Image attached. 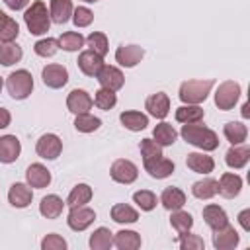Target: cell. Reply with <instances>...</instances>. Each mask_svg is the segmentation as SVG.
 <instances>
[{"mask_svg":"<svg viewBox=\"0 0 250 250\" xmlns=\"http://www.w3.org/2000/svg\"><path fill=\"white\" fill-rule=\"evenodd\" d=\"M182 139L188 143V145H193L197 148H201L203 152H211L219 146V137L213 129L201 125L199 121L197 123H184L182 131H180Z\"/></svg>","mask_w":250,"mask_h":250,"instance_id":"obj_1","label":"cell"},{"mask_svg":"<svg viewBox=\"0 0 250 250\" xmlns=\"http://www.w3.org/2000/svg\"><path fill=\"white\" fill-rule=\"evenodd\" d=\"M23 21L31 35H43L51 27V14L47 12V4L41 0L31 2V6L23 14Z\"/></svg>","mask_w":250,"mask_h":250,"instance_id":"obj_2","label":"cell"},{"mask_svg":"<svg viewBox=\"0 0 250 250\" xmlns=\"http://www.w3.org/2000/svg\"><path fill=\"white\" fill-rule=\"evenodd\" d=\"M213 84H215V80H211V78H205V80H186V82L180 84L178 96H180V100L184 104H195V105H199L201 102L207 100Z\"/></svg>","mask_w":250,"mask_h":250,"instance_id":"obj_3","label":"cell"},{"mask_svg":"<svg viewBox=\"0 0 250 250\" xmlns=\"http://www.w3.org/2000/svg\"><path fill=\"white\" fill-rule=\"evenodd\" d=\"M6 88H8V94L14 100L29 98V94L33 92V76H31V72L25 70V68H20V70L12 72L6 78Z\"/></svg>","mask_w":250,"mask_h":250,"instance_id":"obj_4","label":"cell"},{"mask_svg":"<svg viewBox=\"0 0 250 250\" xmlns=\"http://www.w3.org/2000/svg\"><path fill=\"white\" fill-rule=\"evenodd\" d=\"M240 84L234 80H225L219 84L217 92H215V105L223 111H229L236 105L238 98H240Z\"/></svg>","mask_w":250,"mask_h":250,"instance_id":"obj_5","label":"cell"},{"mask_svg":"<svg viewBox=\"0 0 250 250\" xmlns=\"http://www.w3.org/2000/svg\"><path fill=\"white\" fill-rule=\"evenodd\" d=\"M96 221V211L86 207V205H76V207H70L68 211V217H66V223L72 230L80 232V230H86L92 223Z\"/></svg>","mask_w":250,"mask_h":250,"instance_id":"obj_6","label":"cell"},{"mask_svg":"<svg viewBox=\"0 0 250 250\" xmlns=\"http://www.w3.org/2000/svg\"><path fill=\"white\" fill-rule=\"evenodd\" d=\"M109 176H111L113 182L129 186V184H133V182L137 180V176H139V168H137L131 160L119 158V160H115V162L111 164V168H109Z\"/></svg>","mask_w":250,"mask_h":250,"instance_id":"obj_7","label":"cell"},{"mask_svg":"<svg viewBox=\"0 0 250 250\" xmlns=\"http://www.w3.org/2000/svg\"><path fill=\"white\" fill-rule=\"evenodd\" d=\"M35 150L41 158L45 160H55L61 152H62V141L55 135V133H45L39 137L37 145H35Z\"/></svg>","mask_w":250,"mask_h":250,"instance_id":"obj_8","label":"cell"},{"mask_svg":"<svg viewBox=\"0 0 250 250\" xmlns=\"http://www.w3.org/2000/svg\"><path fill=\"white\" fill-rule=\"evenodd\" d=\"M41 78H43V84H45L47 88L59 90V88H62V86L68 82V70H66L62 64L51 62V64L43 66V70H41Z\"/></svg>","mask_w":250,"mask_h":250,"instance_id":"obj_9","label":"cell"},{"mask_svg":"<svg viewBox=\"0 0 250 250\" xmlns=\"http://www.w3.org/2000/svg\"><path fill=\"white\" fill-rule=\"evenodd\" d=\"M96 78H98V82H100L102 88H107V90H111V92L121 90L123 84H125L123 72H121L117 66H109V64H104V66L100 68V72L96 74Z\"/></svg>","mask_w":250,"mask_h":250,"instance_id":"obj_10","label":"cell"},{"mask_svg":"<svg viewBox=\"0 0 250 250\" xmlns=\"http://www.w3.org/2000/svg\"><path fill=\"white\" fill-rule=\"evenodd\" d=\"M238 242H240V236L230 225H225L213 230V246L217 250H232L238 246Z\"/></svg>","mask_w":250,"mask_h":250,"instance_id":"obj_11","label":"cell"},{"mask_svg":"<svg viewBox=\"0 0 250 250\" xmlns=\"http://www.w3.org/2000/svg\"><path fill=\"white\" fill-rule=\"evenodd\" d=\"M143 57H145V49L139 45H121L115 51V61L125 68L137 66L143 61Z\"/></svg>","mask_w":250,"mask_h":250,"instance_id":"obj_12","label":"cell"},{"mask_svg":"<svg viewBox=\"0 0 250 250\" xmlns=\"http://www.w3.org/2000/svg\"><path fill=\"white\" fill-rule=\"evenodd\" d=\"M217 186H219L217 188V193L219 195H223L225 199H232L242 189V178L238 174H234V172H225L221 176V180L217 182Z\"/></svg>","mask_w":250,"mask_h":250,"instance_id":"obj_13","label":"cell"},{"mask_svg":"<svg viewBox=\"0 0 250 250\" xmlns=\"http://www.w3.org/2000/svg\"><path fill=\"white\" fill-rule=\"evenodd\" d=\"M33 199V191H31V186L27 184H21V182H16L10 186V191H8V201L12 207L16 209H25Z\"/></svg>","mask_w":250,"mask_h":250,"instance_id":"obj_14","label":"cell"},{"mask_svg":"<svg viewBox=\"0 0 250 250\" xmlns=\"http://www.w3.org/2000/svg\"><path fill=\"white\" fill-rule=\"evenodd\" d=\"M92 105H94L92 96H90L86 90H80V88H74V90L68 94V98H66V107H68V111H72V113H76V115L90 111Z\"/></svg>","mask_w":250,"mask_h":250,"instance_id":"obj_15","label":"cell"},{"mask_svg":"<svg viewBox=\"0 0 250 250\" xmlns=\"http://www.w3.org/2000/svg\"><path fill=\"white\" fill-rule=\"evenodd\" d=\"M145 109L148 111V115H152L156 119H164L168 115V111H170V98H168V94L156 92V94L148 96L146 102H145Z\"/></svg>","mask_w":250,"mask_h":250,"instance_id":"obj_16","label":"cell"},{"mask_svg":"<svg viewBox=\"0 0 250 250\" xmlns=\"http://www.w3.org/2000/svg\"><path fill=\"white\" fill-rule=\"evenodd\" d=\"M21 152V143L18 141L16 135H4L0 137V162L2 164H12L20 158Z\"/></svg>","mask_w":250,"mask_h":250,"instance_id":"obj_17","label":"cell"},{"mask_svg":"<svg viewBox=\"0 0 250 250\" xmlns=\"http://www.w3.org/2000/svg\"><path fill=\"white\" fill-rule=\"evenodd\" d=\"M76 64H78V68L86 74V76H96L98 72H100V68L104 66V57H100L98 53H94V51H82L80 55H78V61H76Z\"/></svg>","mask_w":250,"mask_h":250,"instance_id":"obj_18","label":"cell"},{"mask_svg":"<svg viewBox=\"0 0 250 250\" xmlns=\"http://www.w3.org/2000/svg\"><path fill=\"white\" fill-rule=\"evenodd\" d=\"M248 160H250V146L248 145H232L229 150H227V154H225V162H227V166L229 168H234V170H238V168H244L246 164H248Z\"/></svg>","mask_w":250,"mask_h":250,"instance_id":"obj_19","label":"cell"},{"mask_svg":"<svg viewBox=\"0 0 250 250\" xmlns=\"http://www.w3.org/2000/svg\"><path fill=\"white\" fill-rule=\"evenodd\" d=\"M143 164H145V170L148 172V176L156 178V180H164V178L172 176V172H174V162L164 158V154L154 158V160H146Z\"/></svg>","mask_w":250,"mask_h":250,"instance_id":"obj_20","label":"cell"},{"mask_svg":"<svg viewBox=\"0 0 250 250\" xmlns=\"http://www.w3.org/2000/svg\"><path fill=\"white\" fill-rule=\"evenodd\" d=\"M25 180H27V186H31V188H47L51 184V172L43 164L35 162V164L27 166Z\"/></svg>","mask_w":250,"mask_h":250,"instance_id":"obj_21","label":"cell"},{"mask_svg":"<svg viewBox=\"0 0 250 250\" xmlns=\"http://www.w3.org/2000/svg\"><path fill=\"white\" fill-rule=\"evenodd\" d=\"M186 164L191 172H197V174H209L215 168L213 156H209L205 152H189L186 158Z\"/></svg>","mask_w":250,"mask_h":250,"instance_id":"obj_22","label":"cell"},{"mask_svg":"<svg viewBox=\"0 0 250 250\" xmlns=\"http://www.w3.org/2000/svg\"><path fill=\"white\" fill-rule=\"evenodd\" d=\"M64 205H66V203H64L59 195L49 193V195H45V197L41 199V203H39V213H41L45 219H59L61 213H62V209H64Z\"/></svg>","mask_w":250,"mask_h":250,"instance_id":"obj_23","label":"cell"},{"mask_svg":"<svg viewBox=\"0 0 250 250\" xmlns=\"http://www.w3.org/2000/svg\"><path fill=\"white\" fill-rule=\"evenodd\" d=\"M203 221H205V225L209 227V229H221V227H225V225H229V217H227V213H225V209L223 207H219V205H213V203H209V205H205L203 207Z\"/></svg>","mask_w":250,"mask_h":250,"instance_id":"obj_24","label":"cell"},{"mask_svg":"<svg viewBox=\"0 0 250 250\" xmlns=\"http://www.w3.org/2000/svg\"><path fill=\"white\" fill-rule=\"evenodd\" d=\"M160 203L164 209L168 211H176V209H182L186 205V193L180 189V188H164L162 195H160Z\"/></svg>","mask_w":250,"mask_h":250,"instance_id":"obj_25","label":"cell"},{"mask_svg":"<svg viewBox=\"0 0 250 250\" xmlns=\"http://www.w3.org/2000/svg\"><path fill=\"white\" fill-rule=\"evenodd\" d=\"M119 121L129 131H143L148 125V115L141 113V111H135V109H129V111H121Z\"/></svg>","mask_w":250,"mask_h":250,"instance_id":"obj_26","label":"cell"},{"mask_svg":"<svg viewBox=\"0 0 250 250\" xmlns=\"http://www.w3.org/2000/svg\"><path fill=\"white\" fill-rule=\"evenodd\" d=\"M72 0H51V21L55 23H66L72 18Z\"/></svg>","mask_w":250,"mask_h":250,"instance_id":"obj_27","label":"cell"},{"mask_svg":"<svg viewBox=\"0 0 250 250\" xmlns=\"http://www.w3.org/2000/svg\"><path fill=\"white\" fill-rule=\"evenodd\" d=\"M113 244L119 250H137L141 248V234L135 230H119L113 234Z\"/></svg>","mask_w":250,"mask_h":250,"instance_id":"obj_28","label":"cell"},{"mask_svg":"<svg viewBox=\"0 0 250 250\" xmlns=\"http://www.w3.org/2000/svg\"><path fill=\"white\" fill-rule=\"evenodd\" d=\"M152 139H154L160 146H170V145L176 143V139H178V131H176L170 123L162 121V123H158V125L152 129Z\"/></svg>","mask_w":250,"mask_h":250,"instance_id":"obj_29","label":"cell"},{"mask_svg":"<svg viewBox=\"0 0 250 250\" xmlns=\"http://www.w3.org/2000/svg\"><path fill=\"white\" fill-rule=\"evenodd\" d=\"M203 115H205L203 107H199L195 104H184L176 109V121H180V123H197L203 119Z\"/></svg>","mask_w":250,"mask_h":250,"instance_id":"obj_30","label":"cell"},{"mask_svg":"<svg viewBox=\"0 0 250 250\" xmlns=\"http://www.w3.org/2000/svg\"><path fill=\"white\" fill-rule=\"evenodd\" d=\"M223 133H225V139L230 143V145H242L248 137V129L244 123L240 121H229L225 127H223Z\"/></svg>","mask_w":250,"mask_h":250,"instance_id":"obj_31","label":"cell"},{"mask_svg":"<svg viewBox=\"0 0 250 250\" xmlns=\"http://www.w3.org/2000/svg\"><path fill=\"white\" fill-rule=\"evenodd\" d=\"M92 195H94V191H92V188L88 186V184H76L72 189H70V193H68V197H66V205L68 207H76V205H86L90 199H92Z\"/></svg>","mask_w":250,"mask_h":250,"instance_id":"obj_32","label":"cell"},{"mask_svg":"<svg viewBox=\"0 0 250 250\" xmlns=\"http://www.w3.org/2000/svg\"><path fill=\"white\" fill-rule=\"evenodd\" d=\"M111 219L119 225H129V223L139 221V213H137V209H133L127 203H115L111 207Z\"/></svg>","mask_w":250,"mask_h":250,"instance_id":"obj_33","label":"cell"},{"mask_svg":"<svg viewBox=\"0 0 250 250\" xmlns=\"http://www.w3.org/2000/svg\"><path fill=\"white\" fill-rule=\"evenodd\" d=\"M23 51L18 43L10 41V43H0V64L2 66H12L18 61H21Z\"/></svg>","mask_w":250,"mask_h":250,"instance_id":"obj_34","label":"cell"},{"mask_svg":"<svg viewBox=\"0 0 250 250\" xmlns=\"http://www.w3.org/2000/svg\"><path fill=\"white\" fill-rule=\"evenodd\" d=\"M113 246V232L105 227L96 229L90 234V248L92 250H109Z\"/></svg>","mask_w":250,"mask_h":250,"instance_id":"obj_35","label":"cell"},{"mask_svg":"<svg viewBox=\"0 0 250 250\" xmlns=\"http://www.w3.org/2000/svg\"><path fill=\"white\" fill-rule=\"evenodd\" d=\"M20 33V25L14 18L6 16L2 10H0V43H10L18 37Z\"/></svg>","mask_w":250,"mask_h":250,"instance_id":"obj_36","label":"cell"},{"mask_svg":"<svg viewBox=\"0 0 250 250\" xmlns=\"http://www.w3.org/2000/svg\"><path fill=\"white\" fill-rule=\"evenodd\" d=\"M217 180L215 178H203L191 186V193L197 199H211L217 195Z\"/></svg>","mask_w":250,"mask_h":250,"instance_id":"obj_37","label":"cell"},{"mask_svg":"<svg viewBox=\"0 0 250 250\" xmlns=\"http://www.w3.org/2000/svg\"><path fill=\"white\" fill-rule=\"evenodd\" d=\"M57 41H59V47L62 51H68V53L80 51L84 47V43H86V39L80 33H76V31H64Z\"/></svg>","mask_w":250,"mask_h":250,"instance_id":"obj_38","label":"cell"},{"mask_svg":"<svg viewBox=\"0 0 250 250\" xmlns=\"http://www.w3.org/2000/svg\"><path fill=\"white\" fill-rule=\"evenodd\" d=\"M74 127H76V131H80V133H94V131H98V129L102 127V119L96 117V115H92L90 111L78 113L76 119H74Z\"/></svg>","mask_w":250,"mask_h":250,"instance_id":"obj_39","label":"cell"},{"mask_svg":"<svg viewBox=\"0 0 250 250\" xmlns=\"http://www.w3.org/2000/svg\"><path fill=\"white\" fill-rule=\"evenodd\" d=\"M86 45L90 47V51L98 53L100 57H105V55H107V49H109V45H107V35L102 33V31H92V33L86 37Z\"/></svg>","mask_w":250,"mask_h":250,"instance_id":"obj_40","label":"cell"},{"mask_svg":"<svg viewBox=\"0 0 250 250\" xmlns=\"http://www.w3.org/2000/svg\"><path fill=\"white\" fill-rule=\"evenodd\" d=\"M170 225L182 234V232H188V230L193 227V217H191L188 211L176 209V211H172V215H170Z\"/></svg>","mask_w":250,"mask_h":250,"instance_id":"obj_41","label":"cell"},{"mask_svg":"<svg viewBox=\"0 0 250 250\" xmlns=\"http://www.w3.org/2000/svg\"><path fill=\"white\" fill-rule=\"evenodd\" d=\"M94 104H96L100 109L109 111V109L117 104V96H115V92H111V90H107V88H100V90L94 94Z\"/></svg>","mask_w":250,"mask_h":250,"instance_id":"obj_42","label":"cell"},{"mask_svg":"<svg viewBox=\"0 0 250 250\" xmlns=\"http://www.w3.org/2000/svg\"><path fill=\"white\" fill-rule=\"evenodd\" d=\"M139 148H141L143 162H146V160H154V158L162 156V146H160L154 139H143L141 145H139Z\"/></svg>","mask_w":250,"mask_h":250,"instance_id":"obj_43","label":"cell"},{"mask_svg":"<svg viewBox=\"0 0 250 250\" xmlns=\"http://www.w3.org/2000/svg\"><path fill=\"white\" fill-rule=\"evenodd\" d=\"M59 49H61V47H59V41H57V39H53V37H47V39H39V41L33 45V51H35V55H39V57H45V59L53 57V55H55Z\"/></svg>","mask_w":250,"mask_h":250,"instance_id":"obj_44","label":"cell"},{"mask_svg":"<svg viewBox=\"0 0 250 250\" xmlns=\"http://www.w3.org/2000/svg\"><path fill=\"white\" fill-rule=\"evenodd\" d=\"M133 201L141 207V211H152L156 207V195L150 189H139L133 193Z\"/></svg>","mask_w":250,"mask_h":250,"instance_id":"obj_45","label":"cell"},{"mask_svg":"<svg viewBox=\"0 0 250 250\" xmlns=\"http://www.w3.org/2000/svg\"><path fill=\"white\" fill-rule=\"evenodd\" d=\"M178 242H180V248L182 250H201L205 248V242L199 234H191L189 230L188 232H182L178 236Z\"/></svg>","mask_w":250,"mask_h":250,"instance_id":"obj_46","label":"cell"},{"mask_svg":"<svg viewBox=\"0 0 250 250\" xmlns=\"http://www.w3.org/2000/svg\"><path fill=\"white\" fill-rule=\"evenodd\" d=\"M92 20H94V14L86 6H78L72 10V23L76 27H88L92 23Z\"/></svg>","mask_w":250,"mask_h":250,"instance_id":"obj_47","label":"cell"},{"mask_svg":"<svg viewBox=\"0 0 250 250\" xmlns=\"http://www.w3.org/2000/svg\"><path fill=\"white\" fill-rule=\"evenodd\" d=\"M41 248L43 250H64L66 248V240L61 236V234H47L43 240H41Z\"/></svg>","mask_w":250,"mask_h":250,"instance_id":"obj_48","label":"cell"},{"mask_svg":"<svg viewBox=\"0 0 250 250\" xmlns=\"http://www.w3.org/2000/svg\"><path fill=\"white\" fill-rule=\"evenodd\" d=\"M238 223H240V227H242L246 232L250 230V209H244V211L238 213Z\"/></svg>","mask_w":250,"mask_h":250,"instance_id":"obj_49","label":"cell"},{"mask_svg":"<svg viewBox=\"0 0 250 250\" xmlns=\"http://www.w3.org/2000/svg\"><path fill=\"white\" fill-rule=\"evenodd\" d=\"M10 121H12L10 111H8L6 107H0V129H6V127L10 125Z\"/></svg>","mask_w":250,"mask_h":250,"instance_id":"obj_50","label":"cell"},{"mask_svg":"<svg viewBox=\"0 0 250 250\" xmlns=\"http://www.w3.org/2000/svg\"><path fill=\"white\" fill-rule=\"evenodd\" d=\"M4 2H6V6H8L10 10H16V12H18V10H23L29 0H4Z\"/></svg>","mask_w":250,"mask_h":250,"instance_id":"obj_51","label":"cell"},{"mask_svg":"<svg viewBox=\"0 0 250 250\" xmlns=\"http://www.w3.org/2000/svg\"><path fill=\"white\" fill-rule=\"evenodd\" d=\"M242 117H248V104L242 105Z\"/></svg>","mask_w":250,"mask_h":250,"instance_id":"obj_52","label":"cell"},{"mask_svg":"<svg viewBox=\"0 0 250 250\" xmlns=\"http://www.w3.org/2000/svg\"><path fill=\"white\" fill-rule=\"evenodd\" d=\"M2 86H4V80H2V76H0V92H2Z\"/></svg>","mask_w":250,"mask_h":250,"instance_id":"obj_53","label":"cell"},{"mask_svg":"<svg viewBox=\"0 0 250 250\" xmlns=\"http://www.w3.org/2000/svg\"><path fill=\"white\" fill-rule=\"evenodd\" d=\"M84 2H98V0H84Z\"/></svg>","mask_w":250,"mask_h":250,"instance_id":"obj_54","label":"cell"}]
</instances>
